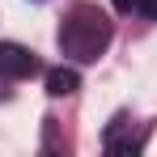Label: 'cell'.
I'll list each match as a JSON object with an SVG mask.
<instances>
[{"label":"cell","mask_w":157,"mask_h":157,"mask_svg":"<svg viewBox=\"0 0 157 157\" xmlns=\"http://www.w3.org/2000/svg\"><path fill=\"white\" fill-rule=\"evenodd\" d=\"M110 17H106L98 4H77L64 26H59V51L77 64H94L98 55L110 47Z\"/></svg>","instance_id":"obj_1"},{"label":"cell","mask_w":157,"mask_h":157,"mask_svg":"<svg viewBox=\"0 0 157 157\" xmlns=\"http://www.w3.org/2000/svg\"><path fill=\"white\" fill-rule=\"evenodd\" d=\"M38 72L34 51H26L21 43H0V77L4 81H26Z\"/></svg>","instance_id":"obj_2"},{"label":"cell","mask_w":157,"mask_h":157,"mask_svg":"<svg viewBox=\"0 0 157 157\" xmlns=\"http://www.w3.org/2000/svg\"><path fill=\"white\" fill-rule=\"evenodd\" d=\"M123 128H128V119H115V123L106 128V136H102L106 153H119V157H132V153H140L144 136H140V132H123Z\"/></svg>","instance_id":"obj_3"},{"label":"cell","mask_w":157,"mask_h":157,"mask_svg":"<svg viewBox=\"0 0 157 157\" xmlns=\"http://www.w3.org/2000/svg\"><path fill=\"white\" fill-rule=\"evenodd\" d=\"M77 85H81V72H77V68H51V72H47V94H51V98L77 94Z\"/></svg>","instance_id":"obj_4"},{"label":"cell","mask_w":157,"mask_h":157,"mask_svg":"<svg viewBox=\"0 0 157 157\" xmlns=\"http://www.w3.org/2000/svg\"><path fill=\"white\" fill-rule=\"evenodd\" d=\"M136 13H144V17H157V0H136Z\"/></svg>","instance_id":"obj_5"},{"label":"cell","mask_w":157,"mask_h":157,"mask_svg":"<svg viewBox=\"0 0 157 157\" xmlns=\"http://www.w3.org/2000/svg\"><path fill=\"white\" fill-rule=\"evenodd\" d=\"M115 9H123V13H136V0H115Z\"/></svg>","instance_id":"obj_6"}]
</instances>
